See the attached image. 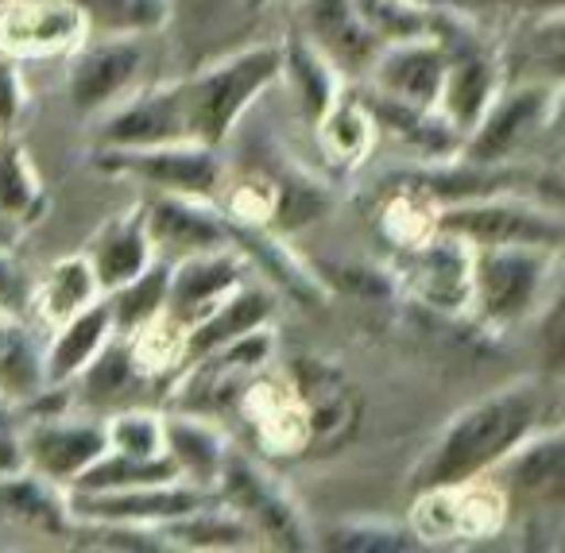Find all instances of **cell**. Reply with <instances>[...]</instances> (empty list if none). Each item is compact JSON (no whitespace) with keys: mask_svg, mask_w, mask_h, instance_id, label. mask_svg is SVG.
I'll use <instances>...</instances> for the list:
<instances>
[{"mask_svg":"<svg viewBox=\"0 0 565 553\" xmlns=\"http://www.w3.org/2000/svg\"><path fill=\"white\" fill-rule=\"evenodd\" d=\"M438 233L465 241L469 248L484 244H542L562 248L565 221L557 205L539 202L531 190H500V194L469 198L438 213Z\"/></svg>","mask_w":565,"mask_h":553,"instance_id":"cell-5","label":"cell"},{"mask_svg":"<svg viewBox=\"0 0 565 553\" xmlns=\"http://www.w3.org/2000/svg\"><path fill=\"white\" fill-rule=\"evenodd\" d=\"M0 519L24 522V527L66 534L71 514H66V488L43 480L32 468L0 472Z\"/></svg>","mask_w":565,"mask_h":553,"instance_id":"cell-32","label":"cell"},{"mask_svg":"<svg viewBox=\"0 0 565 553\" xmlns=\"http://www.w3.org/2000/svg\"><path fill=\"white\" fill-rule=\"evenodd\" d=\"M159 534H163L167 550H252V545H259L248 522L236 511H228L225 503H217V496L198 511L163 522Z\"/></svg>","mask_w":565,"mask_h":553,"instance_id":"cell-33","label":"cell"},{"mask_svg":"<svg viewBox=\"0 0 565 553\" xmlns=\"http://www.w3.org/2000/svg\"><path fill=\"white\" fill-rule=\"evenodd\" d=\"M477 4H495V9H515V12H542V17H557L562 12V0H472Z\"/></svg>","mask_w":565,"mask_h":553,"instance_id":"cell-51","label":"cell"},{"mask_svg":"<svg viewBox=\"0 0 565 553\" xmlns=\"http://www.w3.org/2000/svg\"><path fill=\"white\" fill-rule=\"evenodd\" d=\"M438 213L441 205L434 198H426L423 190L387 179L376 205V225L395 252H407L438 236Z\"/></svg>","mask_w":565,"mask_h":553,"instance_id":"cell-36","label":"cell"},{"mask_svg":"<svg viewBox=\"0 0 565 553\" xmlns=\"http://www.w3.org/2000/svg\"><path fill=\"white\" fill-rule=\"evenodd\" d=\"M469 244L449 233H438L434 241L407 248L387 267L395 279V290L411 298L423 310L438 318L469 321Z\"/></svg>","mask_w":565,"mask_h":553,"instance_id":"cell-12","label":"cell"},{"mask_svg":"<svg viewBox=\"0 0 565 553\" xmlns=\"http://www.w3.org/2000/svg\"><path fill=\"white\" fill-rule=\"evenodd\" d=\"M86 35V17L74 0H4L0 4V55L17 63L63 59Z\"/></svg>","mask_w":565,"mask_h":553,"instance_id":"cell-17","label":"cell"},{"mask_svg":"<svg viewBox=\"0 0 565 553\" xmlns=\"http://www.w3.org/2000/svg\"><path fill=\"white\" fill-rule=\"evenodd\" d=\"M282 51L279 43H252L217 63L202 66L194 74H182L179 94L186 113L190 143L202 148H225V140L236 132L244 113L279 82Z\"/></svg>","mask_w":565,"mask_h":553,"instance_id":"cell-2","label":"cell"},{"mask_svg":"<svg viewBox=\"0 0 565 553\" xmlns=\"http://www.w3.org/2000/svg\"><path fill=\"white\" fill-rule=\"evenodd\" d=\"M364 105H369L372 120H376V132L399 143L403 151H411L418 163H438V159L461 156V132L438 109L395 102V97L372 94V89L364 94Z\"/></svg>","mask_w":565,"mask_h":553,"instance_id":"cell-23","label":"cell"},{"mask_svg":"<svg viewBox=\"0 0 565 553\" xmlns=\"http://www.w3.org/2000/svg\"><path fill=\"white\" fill-rule=\"evenodd\" d=\"M24 468V445H20V429H12L0 418V472H17Z\"/></svg>","mask_w":565,"mask_h":553,"instance_id":"cell-50","label":"cell"},{"mask_svg":"<svg viewBox=\"0 0 565 553\" xmlns=\"http://www.w3.org/2000/svg\"><path fill=\"white\" fill-rule=\"evenodd\" d=\"M495 483L508 496L511 511H542L557 507L565 491V434L557 422L534 429L526 442H519L500 465L492 468Z\"/></svg>","mask_w":565,"mask_h":553,"instance_id":"cell-18","label":"cell"},{"mask_svg":"<svg viewBox=\"0 0 565 553\" xmlns=\"http://www.w3.org/2000/svg\"><path fill=\"white\" fill-rule=\"evenodd\" d=\"M102 298V287L94 279L86 252L78 256L55 259L40 279L32 283V298H28V318L43 321L47 329L71 321L74 313H82L86 306H94Z\"/></svg>","mask_w":565,"mask_h":553,"instance_id":"cell-29","label":"cell"},{"mask_svg":"<svg viewBox=\"0 0 565 553\" xmlns=\"http://www.w3.org/2000/svg\"><path fill=\"white\" fill-rule=\"evenodd\" d=\"M252 275L248 259L236 248L202 252V256H186L171 264V279H167V306L179 326L194 329L241 287Z\"/></svg>","mask_w":565,"mask_h":553,"instance_id":"cell-20","label":"cell"},{"mask_svg":"<svg viewBox=\"0 0 565 553\" xmlns=\"http://www.w3.org/2000/svg\"><path fill=\"white\" fill-rule=\"evenodd\" d=\"M97 171L132 179L143 190L182 198H205L213 202L221 179H225V159L217 148L202 143H167V148H140V151H97Z\"/></svg>","mask_w":565,"mask_h":553,"instance_id":"cell-11","label":"cell"},{"mask_svg":"<svg viewBox=\"0 0 565 553\" xmlns=\"http://www.w3.org/2000/svg\"><path fill=\"white\" fill-rule=\"evenodd\" d=\"M0 210L9 213L24 233L32 225H40L51 210L40 167L32 163L24 143L12 140L9 132L0 136Z\"/></svg>","mask_w":565,"mask_h":553,"instance_id":"cell-35","label":"cell"},{"mask_svg":"<svg viewBox=\"0 0 565 553\" xmlns=\"http://www.w3.org/2000/svg\"><path fill=\"white\" fill-rule=\"evenodd\" d=\"M43 387H51L43 375V349L35 344L24 318L0 310V403L24 406Z\"/></svg>","mask_w":565,"mask_h":553,"instance_id":"cell-34","label":"cell"},{"mask_svg":"<svg viewBox=\"0 0 565 553\" xmlns=\"http://www.w3.org/2000/svg\"><path fill=\"white\" fill-rule=\"evenodd\" d=\"M51 344L43 349V375H47L51 387H66L74 383L82 372L89 368V360L109 344L113 329V313L105 306V298H97L94 306H86L82 313H74L71 321L51 329Z\"/></svg>","mask_w":565,"mask_h":553,"instance_id":"cell-27","label":"cell"},{"mask_svg":"<svg viewBox=\"0 0 565 553\" xmlns=\"http://www.w3.org/2000/svg\"><path fill=\"white\" fill-rule=\"evenodd\" d=\"M148 241L156 248V259H186L202 252L233 248V225L225 213L205 198H182V194H159L148 190V202H140Z\"/></svg>","mask_w":565,"mask_h":553,"instance_id":"cell-16","label":"cell"},{"mask_svg":"<svg viewBox=\"0 0 565 553\" xmlns=\"http://www.w3.org/2000/svg\"><path fill=\"white\" fill-rule=\"evenodd\" d=\"M20 236H24V228H20L17 221L9 217V213L0 210V248H12V252H17Z\"/></svg>","mask_w":565,"mask_h":553,"instance_id":"cell-52","label":"cell"},{"mask_svg":"<svg viewBox=\"0 0 565 553\" xmlns=\"http://www.w3.org/2000/svg\"><path fill=\"white\" fill-rule=\"evenodd\" d=\"M441 74H446V47L438 43V35H418V40L380 47L364 78L372 94L434 109L441 94Z\"/></svg>","mask_w":565,"mask_h":553,"instance_id":"cell-22","label":"cell"},{"mask_svg":"<svg viewBox=\"0 0 565 553\" xmlns=\"http://www.w3.org/2000/svg\"><path fill=\"white\" fill-rule=\"evenodd\" d=\"M275 306H279V295L267 287L264 279L259 283H248L244 279L202 326L190 329V344H186V360L202 357V352H213L221 344L236 341V337L252 333L259 326H271L275 321Z\"/></svg>","mask_w":565,"mask_h":553,"instance_id":"cell-28","label":"cell"},{"mask_svg":"<svg viewBox=\"0 0 565 553\" xmlns=\"http://www.w3.org/2000/svg\"><path fill=\"white\" fill-rule=\"evenodd\" d=\"M356 12L369 24V32L387 47V43H399V40L434 35L441 9L418 4V0H356Z\"/></svg>","mask_w":565,"mask_h":553,"instance_id":"cell-43","label":"cell"},{"mask_svg":"<svg viewBox=\"0 0 565 553\" xmlns=\"http://www.w3.org/2000/svg\"><path fill=\"white\" fill-rule=\"evenodd\" d=\"M264 4H271V0H244V9H248V12H259Z\"/></svg>","mask_w":565,"mask_h":553,"instance_id":"cell-54","label":"cell"},{"mask_svg":"<svg viewBox=\"0 0 565 553\" xmlns=\"http://www.w3.org/2000/svg\"><path fill=\"white\" fill-rule=\"evenodd\" d=\"M318 272V267H315ZM326 290H349V295H364V298H392L395 295V279L392 272H380L369 264H322L318 272Z\"/></svg>","mask_w":565,"mask_h":553,"instance_id":"cell-46","label":"cell"},{"mask_svg":"<svg viewBox=\"0 0 565 553\" xmlns=\"http://www.w3.org/2000/svg\"><path fill=\"white\" fill-rule=\"evenodd\" d=\"M562 248L542 244H484L469 252V321L515 329L539 318L557 283Z\"/></svg>","mask_w":565,"mask_h":553,"instance_id":"cell-3","label":"cell"},{"mask_svg":"<svg viewBox=\"0 0 565 553\" xmlns=\"http://www.w3.org/2000/svg\"><path fill=\"white\" fill-rule=\"evenodd\" d=\"M299 35L322 51L341 78H364L384 43L369 32L356 0H299Z\"/></svg>","mask_w":565,"mask_h":553,"instance_id":"cell-21","label":"cell"},{"mask_svg":"<svg viewBox=\"0 0 565 553\" xmlns=\"http://www.w3.org/2000/svg\"><path fill=\"white\" fill-rule=\"evenodd\" d=\"M97 151H140L167 148V143H190L186 113H182L179 78L140 86L94 120Z\"/></svg>","mask_w":565,"mask_h":553,"instance_id":"cell-13","label":"cell"},{"mask_svg":"<svg viewBox=\"0 0 565 553\" xmlns=\"http://www.w3.org/2000/svg\"><path fill=\"white\" fill-rule=\"evenodd\" d=\"M171 4V20L174 17H194V20H217L228 12L244 9V0H167ZM248 12V9H244Z\"/></svg>","mask_w":565,"mask_h":553,"instance_id":"cell-49","label":"cell"},{"mask_svg":"<svg viewBox=\"0 0 565 553\" xmlns=\"http://www.w3.org/2000/svg\"><path fill=\"white\" fill-rule=\"evenodd\" d=\"M163 445L167 457L174 460L182 480L213 491V480L221 472V460L233 449V437L210 418V414L167 411L163 414Z\"/></svg>","mask_w":565,"mask_h":553,"instance_id":"cell-26","label":"cell"},{"mask_svg":"<svg viewBox=\"0 0 565 553\" xmlns=\"http://www.w3.org/2000/svg\"><path fill=\"white\" fill-rule=\"evenodd\" d=\"M167 279H171V264H167V259H151L140 275H132L128 283H120L117 290L105 295V306H109V313H113V329H117L120 337L132 333L136 326H143V321L163 310Z\"/></svg>","mask_w":565,"mask_h":553,"instance_id":"cell-40","label":"cell"},{"mask_svg":"<svg viewBox=\"0 0 565 553\" xmlns=\"http://www.w3.org/2000/svg\"><path fill=\"white\" fill-rule=\"evenodd\" d=\"M213 496H217V503H225L228 511H236L248 522L259 545H271V550H318V534L310 530L291 488L275 472H267L241 445H233L225 453V460H221Z\"/></svg>","mask_w":565,"mask_h":553,"instance_id":"cell-4","label":"cell"},{"mask_svg":"<svg viewBox=\"0 0 565 553\" xmlns=\"http://www.w3.org/2000/svg\"><path fill=\"white\" fill-rule=\"evenodd\" d=\"M28 298H32V279H28V272L20 267L17 252L0 248V310L28 318Z\"/></svg>","mask_w":565,"mask_h":553,"instance_id":"cell-48","label":"cell"},{"mask_svg":"<svg viewBox=\"0 0 565 553\" xmlns=\"http://www.w3.org/2000/svg\"><path fill=\"white\" fill-rule=\"evenodd\" d=\"M105 437H109L113 453L125 457H167L163 445V414L156 411H120L113 418H105Z\"/></svg>","mask_w":565,"mask_h":553,"instance_id":"cell-45","label":"cell"},{"mask_svg":"<svg viewBox=\"0 0 565 553\" xmlns=\"http://www.w3.org/2000/svg\"><path fill=\"white\" fill-rule=\"evenodd\" d=\"M279 51H282L279 82H287V86H291L295 102H299V113L310 120V125H315V120L341 97L345 78H341V74L333 71L330 59H326L322 51L310 47L299 32L287 35V40L279 43Z\"/></svg>","mask_w":565,"mask_h":553,"instance_id":"cell-31","label":"cell"},{"mask_svg":"<svg viewBox=\"0 0 565 553\" xmlns=\"http://www.w3.org/2000/svg\"><path fill=\"white\" fill-rule=\"evenodd\" d=\"M318 148H322L326 163L341 167V171H356L369 163V156L376 151V120H372L364 97L349 94V86L341 89V97L315 120Z\"/></svg>","mask_w":565,"mask_h":553,"instance_id":"cell-30","label":"cell"},{"mask_svg":"<svg viewBox=\"0 0 565 553\" xmlns=\"http://www.w3.org/2000/svg\"><path fill=\"white\" fill-rule=\"evenodd\" d=\"M24 113H28V86H24V74H20V63L9 55H0V128L12 132L24 120Z\"/></svg>","mask_w":565,"mask_h":553,"instance_id":"cell-47","label":"cell"},{"mask_svg":"<svg viewBox=\"0 0 565 553\" xmlns=\"http://www.w3.org/2000/svg\"><path fill=\"white\" fill-rule=\"evenodd\" d=\"M248 426L252 442L267 457H302L310 453V418L287 375H267V368L244 387L233 406Z\"/></svg>","mask_w":565,"mask_h":553,"instance_id":"cell-19","label":"cell"},{"mask_svg":"<svg viewBox=\"0 0 565 553\" xmlns=\"http://www.w3.org/2000/svg\"><path fill=\"white\" fill-rule=\"evenodd\" d=\"M125 344H128V357H132V368L140 372L143 383L167 380V375L186 368L190 329L179 326L167 310H159L156 318H148L132 333H125Z\"/></svg>","mask_w":565,"mask_h":553,"instance_id":"cell-37","label":"cell"},{"mask_svg":"<svg viewBox=\"0 0 565 553\" xmlns=\"http://www.w3.org/2000/svg\"><path fill=\"white\" fill-rule=\"evenodd\" d=\"M315 545L322 550H341V553H411L423 550V542L415 538V530L407 522H387V519H349L333 522L322 530V538H315Z\"/></svg>","mask_w":565,"mask_h":553,"instance_id":"cell-41","label":"cell"},{"mask_svg":"<svg viewBox=\"0 0 565 553\" xmlns=\"http://www.w3.org/2000/svg\"><path fill=\"white\" fill-rule=\"evenodd\" d=\"M511 519L508 496L492 476H477L465 483H446V488H423L415 491L407 527L423 542L430 545H472L500 538Z\"/></svg>","mask_w":565,"mask_h":553,"instance_id":"cell-6","label":"cell"},{"mask_svg":"<svg viewBox=\"0 0 565 553\" xmlns=\"http://www.w3.org/2000/svg\"><path fill=\"white\" fill-rule=\"evenodd\" d=\"M562 105V82L534 78L500 86L484 117L461 140V156L472 163H511L523 148H531L542 132H550Z\"/></svg>","mask_w":565,"mask_h":553,"instance_id":"cell-7","label":"cell"},{"mask_svg":"<svg viewBox=\"0 0 565 553\" xmlns=\"http://www.w3.org/2000/svg\"><path fill=\"white\" fill-rule=\"evenodd\" d=\"M86 259L94 267V279L102 287V298L109 290H117L120 283H128L132 275H140L143 267L156 259V248L148 241V225H143V210L132 205V210L109 217L102 228L94 233L86 248Z\"/></svg>","mask_w":565,"mask_h":553,"instance_id":"cell-25","label":"cell"},{"mask_svg":"<svg viewBox=\"0 0 565 553\" xmlns=\"http://www.w3.org/2000/svg\"><path fill=\"white\" fill-rule=\"evenodd\" d=\"M0 136H4V128H0Z\"/></svg>","mask_w":565,"mask_h":553,"instance_id":"cell-55","label":"cell"},{"mask_svg":"<svg viewBox=\"0 0 565 553\" xmlns=\"http://www.w3.org/2000/svg\"><path fill=\"white\" fill-rule=\"evenodd\" d=\"M418 4H434V9H465V12H472V0H418Z\"/></svg>","mask_w":565,"mask_h":553,"instance_id":"cell-53","label":"cell"},{"mask_svg":"<svg viewBox=\"0 0 565 553\" xmlns=\"http://www.w3.org/2000/svg\"><path fill=\"white\" fill-rule=\"evenodd\" d=\"M78 380H82L86 398H94V403H109V398L128 395L136 383H143L140 372L132 368V357H128V344L120 333L109 337V344L89 360V368L78 375Z\"/></svg>","mask_w":565,"mask_h":553,"instance_id":"cell-44","label":"cell"},{"mask_svg":"<svg viewBox=\"0 0 565 553\" xmlns=\"http://www.w3.org/2000/svg\"><path fill=\"white\" fill-rule=\"evenodd\" d=\"M213 491L198 488L190 480L140 483V488H113V491H66V514L74 522H117V527H151L179 514L198 511L210 503Z\"/></svg>","mask_w":565,"mask_h":553,"instance_id":"cell-14","label":"cell"},{"mask_svg":"<svg viewBox=\"0 0 565 553\" xmlns=\"http://www.w3.org/2000/svg\"><path fill=\"white\" fill-rule=\"evenodd\" d=\"M271 352L275 321L221 344V349L186 360V368L179 372V383L171 391V411L210 414V418L233 411L236 398L244 395V387L271 364Z\"/></svg>","mask_w":565,"mask_h":553,"instance_id":"cell-8","label":"cell"},{"mask_svg":"<svg viewBox=\"0 0 565 553\" xmlns=\"http://www.w3.org/2000/svg\"><path fill=\"white\" fill-rule=\"evenodd\" d=\"M550 422H554L550 383L534 380V375L511 380L508 387L461 406L446 422V429L434 437L426 457L418 460L415 476H411V491L488 476L519 442H526L534 429L550 426Z\"/></svg>","mask_w":565,"mask_h":553,"instance_id":"cell-1","label":"cell"},{"mask_svg":"<svg viewBox=\"0 0 565 553\" xmlns=\"http://www.w3.org/2000/svg\"><path fill=\"white\" fill-rule=\"evenodd\" d=\"M86 17L89 35H136L151 40L171 24L167 0H74Z\"/></svg>","mask_w":565,"mask_h":553,"instance_id":"cell-39","label":"cell"},{"mask_svg":"<svg viewBox=\"0 0 565 553\" xmlns=\"http://www.w3.org/2000/svg\"><path fill=\"white\" fill-rule=\"evenodd\" d=\"M287 380L307 406L310 453L330 457V453L345 449L364 422V395L353 375L338 360L322 357V352H307V357H295L287 364Z\"/></svg>","mask_w":565,"mask_h":553,"instance_id":"cell-10","label":"cell"},{"mask_svg":"<svg viewBox=\"0 0 565 553\" xmlns=\"http://www.w3.org/2000/svg\"><path fill=\"white\" fill-rule=\"evenodd\" d=\"M20 445H24V468L40 472L43 480L58 483V488H71L97 457H105L109 437H105V422L55 411L35 414L20 429Z\"/></svg>","mask_w":565,"mask_h":553,"instance_id":"cell-15","label":"cell"},{"mask_svg":"<svg viewBox=\"0 0 565 553\" xmlns=\"http://www.w3.org/2000/svg\"><path fill=\"white\" fill-rule=\"evenodd\" d=\"M213 205L236 228H271L275 225V179L264 167L252 171H225Z\"/></svg>","mask_w":565,"mask_h":553,"instance_id":"cell-38","label":"cell"},{"mask_svg":"<svg viewBox=\"0 0 565 553\" xmlns=\"http://www.w3.org/2000/svg\"><path fill=\"white\" fill-rule=\"evenodd\" d=\"M148 74V40L136 35H86L71 51L66 97L82 120H97L113 105L143 86Z\"/></svg>","mask_w":565,"mask_h":553,"instance_id":"cell-9","label":"cell"},{"mask_svg":"<svg viewBox=\"0 0 565 553\" xmlns=\"http://www.w3.org/2000/svg\"><path fill=\"white\" fill-rule=\"evenodd\" d=\"M167 480H182L171 457L140 460L105 449V457H97L66 491H113V488H140V483H167Z\"/></svg>","mask_w":565,"mask_h":553,"instance_id":"cell-42","label":"cell"},{"mask_svg":"<svg viewBox=\"0 0 565 553\" xmlns=\"http://www.w3.org/2000/svg\"><path fill=\"white\" fill-rule=\"evenodd\" d=\"M233 248L248 259V267L271 290H282V295L302 306H318L326 298V287H322V279H318V272L307 259L295 256V252L282 244V233H275V228H236L233 225Z\"/></svg>","mask_w":565,"mask_h":553,"instance_id":"cell-24","label":"cell"}]
</instances>
